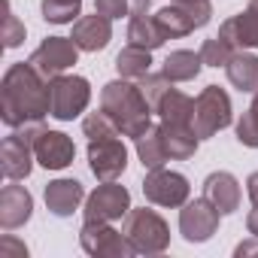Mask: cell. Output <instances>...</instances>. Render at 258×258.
I'll return each instance as SVG.
<instances>
[{
  "label": "cell",
  "mask_w": 258,
  "mask_h": 258,
  "mask_svg": "<svg viewBox=\"0 0 258 258\" xmlns=\"http://www.w3.org/2000/svg\"><path fill=\"white\" fill-rule=\"evenodd\" d=\"M52 115L49 79H43L31 61H19L4 73L0 82V118L7 127H22Z\"/></svg>",
  "instance_id": "cell-1"
},
{
  "label": "cell",
  "mask_w": 258,
  "mask_h": 258,
  "mask_svg": "<svg viewBox=\"0 0 258 258\" xmlns=\"http://www.w3.org/2000/svg\"><path fill=\"white\" fill-rule=\"evenodd\" d=\"M100 109L115 121L121 137L137 140L143 131L152 127V106H149L146 94L140 91V85H134L131 79L106 82L100 91Z\"/></svg>",
  "instance_id": "cell-2"
},
{
  "label": "cell",
  "mask_w": 258,
  "mask_h": 258,
  "mask_svg": "<svg viewBox=\"0 0 258 258\" xmlns=\"http://www.w3.org/2000/svg\"><path fill=\"white\" fill-rule=\"evenodd\" d=\"M121 231H124L127 240H131V246H134L137 255H161L170 246V228H167V222L155 210H149V207H140V210L131 207V213L124 216Z\"/></svg>",
  "instance_id": "cell-3"
},
{
  "label": "cell",
  "mask_w": 258,
  "mask_h": 258,
  "mask_svg": "<svg viewBox=\"0 0 258 258\" xmlns=\"http://www.w3.org/2000/svg\"><path fill=\"white\" fill-rule=\"evenodd\" d=\"M43 131V121H31L22 127H13V134L0 143V161H4V176L7 179H28L34 170V140Z\"/></svg>",
  "instance_id": "cell-4"
},
{
  "label": "cell",
  "mask_w": 258,
  "mask_h": 258,
  "mask_svg": "<svg viewBox=\"0 0 258 258\" xmlns=\"http://www.w3.org/2000/svg\"><path fill=\"white\" fill-rule=\"evenodd\" d=\"M234 118V109H231V97L225 88L219 85H207L198 97H195V134L201 140H210L216 137L219 131H225V127L231 124Z\"/></svg>",
  "instance_id": "cell-5"
},
{
  "label": "cell",
  "mask_w": 258,
  "mask_h": 258,
  "mask_svg": "<svg viewBox=\"0 0 258 258\" xmlns=\"http://www.w3.org/2000/svg\"><path fill=\"white\" fill-rule=\"evenodd\" d=\"M49 103H52V115L58 121H73L91 103L88 79L76 76V73H61V76L49 79Z\"/></svg>",
  "instance_id": "cell-6"
},
{
  "label": "cell",
  "mask_w": 258,
  "mask_h": 258,
  "mask_svg": "<svg viewBox=\"0 0 258 258\" xmlns=\"http://www.w3.org/2000/svg\"><path fill=\"white\" fill-rule=\"evenodd\" d=\"M161 31L167 34V40H179V37H188L191 31L210 25L213 19V4L210 0H188V4H170L164 10L155 13Z\"/></svg>",
  "instance_id": "cell-7"
},
{
  "label": "cell",
  "mask_w": 258,
  "mask_h": 258,
  "mask_svg": "<svg viewBox=\"0 0 258 258\" xmlns=\"http://www.w3.org/2000/svg\"><path fill=\"white\" fill-rule=\"evenodd\" d=\"M79 246L97 258H134L137 255L131 240L124 237V231H115L109 222H82Z\"/></svg>",
  "instance_id": "cell-8"
},
{
  "label": "cell",
  "mask_w": 258,
  "mask_h": 258,
  "mask_svg": "<svg viewBox=\"0 0 258 258\" xmlns=\"http://www.w3.org/2000/svg\"><path fill=\"white\" fill-rule=\"evenodd\" d=\"M79 46L73 43V37H46L34 52H31V64L43 79H55L61 73H67L76 61H79Z\"/></svg>",
  "instance_id": "cell-9"
},
{
  "label": "cell",
  "mask_w": 258,
  "mask_h": 258,
  "mask_svg": "<svg viewBox=\"0 0 258 258\" xmlns=\"http://www.w3.org/2000/svg\"><path fill=\"white\" fill-rule=\"evenodd\" d=\"M143 195L149 204L155 207H182L191 195V185L182 173L176 170H167V167H155V170H146L143 176Z\"/></svg>",
  "instance_id": "cell-10"
},
{
  "label": "cell",
  "mask_w": 258,
  "mask_h": 258,
  "mask_svg": "<svg viewBox=\"0 0 258 258\" xmlns=\"http://www.w3.org/2000/svg\"><path fill=\"white\" fill-rule=\"evenodd\" d=\"M127 213H131V191L124 185H118L115 179L97 185L85 198V210H82L85 222H115Z\"/></svg>",
  "instance_id": "cell-11"
},
{
  "label": "cell",
  "mask_w": 258,
  "mask_h": 258,
  "mask_svg": "<svg viewBox=\"0 0 258 258\" xmlns=\"http://www.w3.org/2000/svg\"><path fill=\"white\" fill-rule=\"evenodd\" d=\"M219 219L222 213L216 210L210 198L185 201L179 210V234L185 237V243H207L219 231Z\"/></svg>",
  "instance_id": "cell-12"
},
{
  "label": "cell",
  "mask_w": 258,
  "mask_h": 258,
  "mask_svg": "<svg viewBox=\"0 0 258 258\" xmlns=\"http://www.w3.org/2000/svg\"><path fill=\"white\" fill-rule=\"evenodd\" d=\"M88 167L100 182H112L127 170V149L118 137L88 140Z\"/></svg>",
  "instance_id": "cell-13"
},
{
  "label": "cell",
  "mask_w": 258,
  "mask_h": 258,
  "mask_svg": "<svg viewBox=\"0 0 258 258\" xmlns=\"http://www.w3.org/2000/svg\"><path fill=\"white\" fill-rule=\"evenodd\" d=\"M34 155L46 170H64V167L73 164L76 146L64 131H49V127H43L34 140Z\"/></svg>",
  "instance_id": "cell-14"
},
{
  "label": "cell",
  "mask_w": 258,
  "mask_h": 258,
  "mask_svg": "<svg viewBox=\"0 0 258 258\" xmlns=\"http://www.w3.org/2000/svg\"><path fill=\"white\" fill-rule=\"evenodd\" d=\"M34 213V198L25 185H16V179H10V185H4L0 191V225L4 231H16L22 228Z\"/></svg>",
  "instance_id": "cell-15"
},
{
  "label": "cell",
  "mask_w": 258,
  "mask_h": 258,
  "mask_svg": "<svg viewBox=\"0 0 258 258\" xmlns=\"http://www.w3.org/2000/svg\"><path fill=\"white\" fill-rule=\"evenodd\" d=\"M204 198H210L222 216L237 213L240 204H243L240 182H237V176L228 173V170H216V173H210V176L204 179Z\"/></svg>",
  "instance_id": "cell-16"
},
{
  "label": "cell",
  "mask_w": 258,
  "mask_h": 258,
  "mask_svg": "<svg viewBox=\"0 0 258 258\" xmlns=\"http://www.w3.org/2000/svg\"><path fill=\"white\" fill-rule=\"evenodd\" d=\"M43 201H46V210L58 219H70L79 204L85 201V188L79 179H52L43 191Z\"/></svg>",
  "instance_id": "cell-17"
},
{
  "label": "cell",
  "mask_w": 258,
  "mask_h": 258,
  "mask_svg": "<svg viewBox=\"0 0 258 258\" xmlns=\"http://www.w3.org/2000/svg\"><path fill=\"white\" fill-rule=\"evenodd\" d=\"M109 40H112V19L94 13L73 22V43L82 52H100L109 46Z\"/></svg>",
  "instance_id": "cell-18"
},
{
  "label": "cell",
  "mask_w": 258,
  "mask_h": 258,
  "mask_svg": "<svg viewBox=\"0 0 258 258\" xmlns=\"http://www.w3.org/2000/svg\"><path fill=\"white\" fill-rule=\"evenodd\" d=\"M219 37H225L234 49H258V13L246 7L243 13L225 19Z\"/></svg>",
  "instance_id": "cell-19"
},
{
  "label": "cell",
  "mask_w": 258,
  "mask_h": 258,
  "mask_svg": "<svg viewBox=\"0 0 258 258\" xmlns=\"http://www.w3.org/2000/svg\"><path fill=\"white\" fill-rule=\"evenodd\" d=\"M158 127H161V137H164L170 161H188V158H195V152L201 146V137L195 134L191 124H167V121H161Z\"/></svg>",
  "instance_id": "cell-20"
},
{
  "label": "cell",
  "mask_w": 258,
  "mask_h": 258,
  "mask_svg": "<svg viewBox=\"0 0 258 258\" xmlns=\"http://www.w3.org/2000/svg\"><path fill=\"white\" fill-rule=\"evenodd\" d=\"M155 115L161 121H167V124H191V118H195V97H188L185 91L170 85L161 94V100L155 103Z\"/></svg>",
  "instance_id": "cell-21"
},
{
  "label": "cell",
  "mask_w": 258,
  "mask_h": 258,
  "mask_svg": "<svg viewBox=\"0 0 258 258\" xmlns=\"http://www.w3.org/2000/svg\"><path fill=\"white\" fill-rule=\"evenodd\" d=\"M127 46H140V49H161L167 43V34L161 31L158 19L149 16V13H140V16H131V22H127Z\"/></svg>",
  "instance_id": "cell-22"
},
{
  "label": "cell",
  "mask_w": 258,
  "mask_h": 258,
  "mask_svg": "<svg viewBox=\"0 0 258 258\" xmlns=\"http://www.w3.org/2000/svg\"><path fill=\"white\" fill-rule=\"evenodd\" d=\"M225 73L237 91H258V55H252L249 49H237L225 64Z\"/></svg>",
  "instance_id": "cell-23"
},
{
  "label": "cell",
  "mask_w": 258,
  "mask_h": 258,
  "mask_svg": "<svg viewBox=\"0 0 258 258\" xmlns=\"http://www.w3.org/2000/svg\"><path fill=\"white\" fill-rule=\"evenodd\" d=\"M201 70H204V58H201V52H191V49H176L161 64V73L170 82H191V79H198Z\"/></svg>",
  "instance_id": "cell-24"
},
{
  "label": "cell",
  "mask_w": 258,
  "mask_h": 258,
  "mask_svg": "<svg viewBox=\"0 0 258 258\" xmlns=\"http://www.w3.org/2000/svg\"><path fill=\"white\" fill-rule=\"evenodd\" d=\"M134 146H137V158H140V164H143L146 170L164 167V161H170L167 146H164V137H161V127H158V124H152L149 131H143V134L134 140Z\"/></svg>",
  "instance_id": "cell-25"
},
{
  "label": "cell",
  "mask_w": 258,
  "mask_h": 258,
  "mask_svg": "<svg viewBox=\"0 0 258 258\" xmlns=\"http://www.w3.org/2000/svg\"><path fill=\"white\" fill-rule=\"evenodd\" d=\"M152 67V52L140 46H124L115 55V70L121 79H143Z\"/></svg>",
  "instance_id": "cell-26"
},
{
  "label": "cell",
  "mask_w": 258,
  "mask_h": 258,
  "mask_svg": "<svg viewBox=\"0 0 258 258\" xmlns=\"http://www.w3.org/2000/svg\"><path fill=\"white\" fill-rule=\"evenodd\" d=\"M152 0H94V13L106 19H121V16H140L149 13Z\"/></svg>",
  "instance_id": "cell-27"
},
{
  "label": "cell",
  "mask_w": 258,
  "mask_h": 258,
  "mask_svg": "<svg viewBox=\"0 0 258 258\" xmlns=\"http://www.w3.org/2000/svg\"><path fill=\"white\" fill-rule=\"evenodd\" d=\"M82 13V0H43V19L49 25H73Z\"/></svg>",
  "instance_id": "cell-28"
},
{
  "label": "cell",
  "mask_w": 258,
  "mask_h": 258,
  "mask_svg": "<svg viewBox=\"0 0 258 258\" xmlns=\"http://www.w3.org/2000/svg\"><path fill=\"white\" fill-rule=\"evenodd\" d=\"M82 134L88 140H103V137H121V131L115 127V121L100 109V112H88L82 118Z\"/></svg>",
  "instance_id": "cell-29"
},
{
  "label": "cell",
  "mask_w": 258,
  "mask_h": 258,
  "mask_svg": "<svg viewBox=\"0 0 258 258\" xmlns=\"http://www.w3.org/2000/svg\"><path fill=\"white\" fill-rule=\"evenodd\" d=\"M237 49L225 40V37H210V40H204V46H201V58H204V67H225L228 61H231V55H234Z\"/></svg>",
  "instance_id": "cell-30"
},
{
  "label": "cell",
  "mask_w": 258,
  "mask_h": 258,
  "mask_svg": "<svg viewBox=\"0 0 258 258\" xmlns=\"http://www.w3.org/2000/svg\"><path fill=\"white\" fill-rule=\"evenodd\" d=\"M237 140H240L243 146H249V149H258V91H255L249 109H246V112L240 115V121H237Z\"/></svg>",
  "instance_id": "cell-31"
},
{
  "label": "cell",
  "mask_w": 258,
  "mask_h": 258,
  "mask_svg": "<svg viewBox=\"0 0 258 258\" xmlns=\"http://www.w3.org/2000/svg\"><path fill=\"white\" fill-rule=\"evenodd\" d=\"M22 43H25V25L13 13V4L4 0V46L7 49H19Z\"/></svg>",
  "instance_id": "cell-32"
},
{
  "label": "cell",
  "mask_w": 258,
  "mask_h": 258,
  "mask_svg": "<svg viewBox=\"0 0 258 258\" xmlns=\"http://www.w3.org/2000/svg\"><path fill=\"white\" fill-rule=\"evenodd\" d=\"M137 85H140V91L146 94V100H149V106H152V112H155V103L161 100V94L173 85L164 73H146L143 79H137Z\"/></svg>",
  "instance_id": "cell-33"
},
{
  "label": "cell",
  "mask_w": 258,
  "mask_h": 258,
  "mask_svg": "<svg viewBox=\"0 0 258 258\" xmlns=\"http://www.w3.org/2000/svg\"><path fill=\"white\" fill-rule=\"evenodd\" d=\"M0 255L4 258H28V246L13 240V237H4L0 240Z\"/></svg>",
  "instance_id": "cell-34"
},
{
  "label": "cell",
  "mask_w": 258,
  "mask_h": 258,
  "mask_svg": "<svg viewBox=\"0 0 258 258\" xmlns=\"http://www.w3.org/2000/svg\"><path fill=\"white\" fill-rule=\"evenodd\" d=\"M234 255H237V258H249V255H258V237H252V234H249V240L237 243Z\"/></svg>",
  "instance_id": "cell-35"
},
{
  "label": "cell",
  "mask_w": 258,
  "mask_h": 258,
  "mask_svg": "<svg viewBox=\"0 0 258 258\" xmlns=\"http://www.w3.org/2000/svg\"><path fill=\"white\" fill-rule=\"evenodd\" d=\"M246 231L252 237H258V204H252V210L246 213Z\"/></svg>",
  "instance_id": "cell-36"
},
{
  "label": "cell",
  "mask_w": 258,
  "mask_h": 258,
  "mask_svg": "<svg viewBox=\"0 0 258 258\" xmlns=\"http://www.w3.org/2000/svg\"><path fill=\"white\" fill-rule=\"evenodd\" d=\"M246 195H249L252 204H258V170L249 173V179H246Z\"/></svg>",
  "instance_id": "cell-37"
},
{
  "label": "cell",
  "mask_w": 258,
  "mask_h": 258,
  "mask_svg": "<svg viewBox=\"0 0 258 258\" xmlns=\"http://www.w3.org/2000/svg\"><path fill=\"white\" fill-rule=\"evenodd\" d=\"M249 10H255V13H258V0H249Z\"/></svg>",
  "instance_id": "cell-38"
},
{
  "label": "cell",
  "mask_w": 258,
  "mask_h": 258,
  "mask_svg": "<svg viewBox=\"0 0 258 258\" xmlns=\"http://www.w3.org/2000/svg\"><path fill=\"white\" fill-rule=\"evenodd\" d=\"M170 4H188V0H170Z\"/></svg>",
  "instance_id": "cell-39"
}]
</instances>
